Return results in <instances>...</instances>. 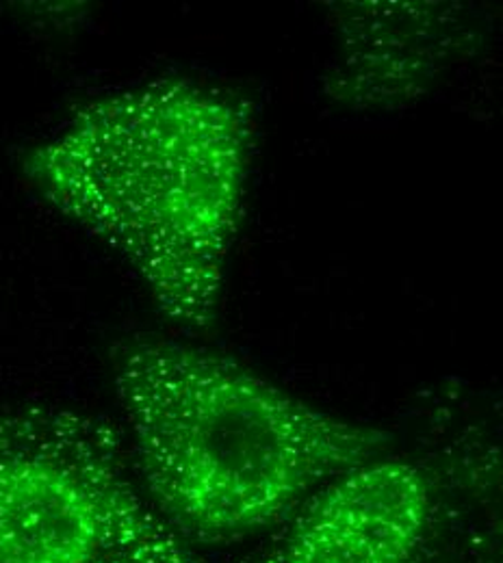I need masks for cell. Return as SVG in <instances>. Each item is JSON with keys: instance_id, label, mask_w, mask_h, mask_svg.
<instances>
[{"instance_id": "6da1fadb", "label": "cell", "mask_w": 503, "mask_h": 563, "mask_svg": "<svg viewBox=\"0 0 503 563\" xmlns=\"http://www.w3.org/2000/svg\"><path fill=\"white\" fill-rule=\"evenodd\" d=\"M252 145L239 98L161 78L80 104L26 154L24 176L135 272L165 319L207 332L243 219Z\"/></svg>"}, {"instance_id": "7a4b0ae2", "label": "cell", "mask_w": 503, "mask_h": 563, "mask_svg": "<svg viewBox=\"0 0 503 563\" xmlns=\"http://www.w3.org/2000/svg\"><path fill=\"white\" fill-rule=\"evenodd\" d=\"M111 379L144 493L198 551L272 536L319 488L389 446L384 431L178 341H122Z\"/></svg>"}, {"instance_id": "3957f363", "label": "cell", "mask_w": 503, "mask_h": 563, "mask_svg": "<svg viewBox=\"0 0 503 563\" xmlns=\"http://www.w3.org/2000/svg\"><path fill=\"white\" fill-rule=\"evenodd\" d=\"M0 563H207L154 509L124 431L53 404L0 410Z\"/></svg>"}, {"instance_id": "277c9868", "label": "cell", "mask_w": 503, "mask_h": 563, "mask_svg": "<svg viewBox=\"0 0 503 563\" xmlns=\"http://www.w3.org/2000/svg\"><path fill=\"white\" fill-rule=\"evenodd\" d=\"M434 507V475L386 453L313 494L241 563H415Z\"/></svg>"}, {"instance_id": "5b68a950", "label": "cell", "mask_w": 503, "mask_h": 563, "mask_svg": "<svg viewBox=\"0 0 503 563\" xmlns=\"http://www.w3.org/2000/svg\"><path fill=\"white\" fill-rule=\"evenodd\" d=\"M415 563H503L502 511H475L467 503L458 507L434 477L430 525Z\"/></svg>"}]
</instances>
